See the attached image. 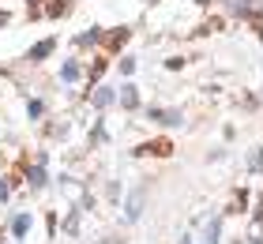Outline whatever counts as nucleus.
<instances>
[{"instance_id": "nucleus-1", "label": "nucleus", "mask_w": 263, "mask_h": 244, "mask_svg": "<svg viewBox=\"0 0 263 244\" xmlns=\"http://www.w3.org/2000/svg\"><path fill=\"white\" fill-rule=\"evenodd\" d=\"M143 117L151 124H162V128H184V109H165V105H147Z\"/></svg>"}, {"instance_id": "nucleus-2", "label": "nucleus", "mask_w": 263, "mask_h": 244, "mask_svg": "<svg viewBox=\"0 0 263 244\" xmlns=\"http://www.w3.org/2000/svg\"><path fill=\"white\" fill-rule=\"evenodd\" d=\"M143 207H147V184L143 188H132L128 192V199H124V222H139V214H143Z\"/></svg>"}, {"instance_id": "nucleus-3", "label": "nucleus", "mask_w": 263, "mask_h": 244, "mask_svg": "<svg viewBox=\"0 0 263 244\" xmlns=\"http://www.w3.org/2000/svg\"><path fill=\"white\" fill-rule=\"evenodd\" d=\"M45 184H49V173H45V154H38V158L27 165V188H30V192H42Z\"/></svg>"}, {"instance_id": "nucleus-4", "label": "nucleus", "mask_w": 263, "mask_h": 244, "mask_svg": "<svg viewBox=\"0 0 263 244\" xmlns=\"http://www.w3.org/2000/svg\"><path fill=\"white\" fill-rule=\"evenodd\" d=\"M132 42V27H113L109 34H105V42H102V49H105V57H117L121 49Z\"/></svg>"}, {"instance_id": "nucleus-5", "label": "nucleus", "mask_w": 263, "mask_h": 244, "mask_svg": "<svg viewBox=\"0 0 263 244\" xmlns=\"http://www.w3.org/2000/svg\"><path fill=\"white\" fill-rule=\"evenodd\" d=\"M136 154L143 158V154H154V158H170L173 154V143L165 139V136H158V139H147V143H139L136 146Z\"/></svg>"}, {"instance_id": "nucleus-6", "label": "nucleus", "mask_w": 263, "mask_h": 244, "mask_svg": "<svg viewBox=\"0 0 263 244\" xmlns=\"http://www.w3.org/2000/svg\"><path fill=\"white\" fill-rule=\"evenodd\" d=\"M117 105H121L124 113H139V109H143V102H139V87H136V83H124V90L117 94Z\"/></svg>"}, {"instance_id": "nucleus-7", "label": "nucleus", "mask_w": 263, "mask_h": 244, "mask_svg": "<svg viewBox=\"0 0 263 244\" xmlns=\"http://www.w3.org/2000/svg\"><path fill=\"white\" fill-rule=\"evenodd\" d=\"M49 53H57V38H42L38 45H30L27 60H30V64H42V60H49Z\"/></svg>"}, {"instance_id": "nucleus-8", "label": "nucleus", "mask_w": 263, "mask_h": 244, "mask_svg": "<svg viewBox=\"0 0 263 244\" xmlns=\"http://www.w3.org/2000/svg\"><path fill=\"white\" fill-rule=\"evenodd\" d=\"M222 8L230 11L233 19H248V15H252V11H256L259 4H256V0H222Z\"/></svg>"}, {"instance_id": "nucleus-9", "label": "nucleus", "mask_w": 263, "mask_h": 244, "mask_svg": "<svg viewBox=\"0 0 263 244\" xmlns=\"http://www.w3.org/2000/svg\"><path fill=\"white\" fill-rule=\"evenodd\" d=\"M87 98H90L94 109H109V105L117 102V90H113V87H102V83H98V90H90Z\"/></svg>"}, {"instance_id": "nucleus-10", "label": "nucleus", "mask_w": 263, "mask_h": 244, "mask_svg": "<svg viewBox=\"0 0 263 244\" xmlns=\"http://www.w3.org/2000/svg\"><path fill=\"white\" fill-rule=\"evenodd\" d=\"M248 203H252L248 188H233V199H230V207H226V214H248Z\"/></svg>"}, {"instance_id": "nucleus-11", "label": "nucleus", "mask_w": 263, "mask_h": 244, "mask_svg": "<svg viewBox=\"0 0 263 244\" xmlns=\"http://www.w3.org/2000/svg\"><path fill=\"white\" fill-rule=\"evenodd\" d=\"M71 8H76V0H45V19H64L71 15Z\"/></svg>"}, {"instance_id": "nucleus-12", "label": "nucleus", "mask_w": 263, "mask_h": 244, "mask_svg": "<svg viewBox=\"0 0 263 244\" xmlns=\"http://www.w3.org/2000/svg\"><path fill=\"white\" fill-rule=\"evenodd\" d=\"M79 79H83V64H79L76 57H68L64 64H61V83H68V87H71V83H79Z\"/></svg>"}, {"instance_id": "nucleus-13", "label": "nucleus", "mask_w": 263, "mask_h": 244, "mask_svg": "<svg viewBox=\"0 0 263 244\" xmlns=\"http://www.w3.org/2000/svg\"><path fill=\"white\" fill-rule=\"evenodd\" d=\"M102 42H105V30H102V27H90V30L76 34V45H79V49H87V45H102Z\"/></svg>"}, {"instance_id": "nucleus-14", "label": "nucleus", "mask_w": 263, "mask_h": 244, "mask_svg": "<svg viewBox=\"0 0 263 244\" xmlns=\"http://www.w3.org/2000/svg\"><path fill=\"white\" fill-rule=\"evenodd\" d=\"M105 68H109V57H98V60H94V64L87 68V83H90V87H98V83H102Z\"/></svg>"}, {"instance_id": "nucleus-15", "label": "nucleus", "mask_w": 263, "mask_h": 244, "mask_svg": "<svg viewBox=\"0 0 263 244\" xmlns=\"http://www.w3.org/2000/svg\"><path fill=\"white\" fill-rule=\"evenodd\" d=\"M203 244H222V218H211L203 226Z\"/></svg>"}, {"instance_id": "nucleus-16", "label": "nucleus", "mask_w": 263, "mask_h": 244, "mask_svg": "<svg viewBox=\"0 0 263 244\" xmlns=\"http://www.w3.org/2000/svg\"><path fill=\"white\" fill-rule=\"evenodd\" d=\"M30 222H34L30 214H15V218H11V237H15V240H23V237L30 233Z\"/></svg>"}, {"instance_id": "nucleus-17", "label": "nucleus", "mask_w": 263, "mask_h": 244, "mask_svg": "<svg viewBox=\"0 0 263 244\" xmlns=\"http://www.w3.org/2000/svg\"><path fill=\"white\" fill-rule=\"evenodd\" d=\"M79 214H83V207H68V214H64V233L68 237H79Z\"/></svg>"}, {"instance_id": "nucleus-18", "label": "nucleus", "mask_w": 263, "mask_h": 244, "mask_svg": "<svg viewBox=\"0 0 263 244\" xmlns=\"http://www.w3.org/2000/svg\"><path fill=\"white\" fill-rule=\"evenodd\" d=\"M27 117L34 120V124L45 120V102H42V98H30V102H27Z\"/></svg>"}, {"instance_id": "nucleus-19", "label": "nucleus", "mask_w": 263, "mask_h": 244, "mask_svg": "<svg viewBox=\"0 0 263 244\" xmlns=\"http://www.w3.org/2000/svg\"><path fill=\"white\" fill-rule=\"evenodd\" d=\"M27 19H45V0H27Z\"/></svg>"}, {"instance_id": "nucleus-20", "label": "nucleus", "mask_w": 263, "mask_h": 244, "mask_svg": "<svg viewBox=\"0 0 263 244\" xmlns=\"http://www.w3.org/2000/svg\"><path fill=\"white\" fill-rule=\"evenodd\" d=\"M248 173H263V146H256L252 158H248Z\"/></svg>"}, {"instance_id": "nucleus-21", "label": "nucleus", "mask_w": 263, "mask_h": 244, "mask_svg": "<svg viewBox=\"0 0 263 244\" xmlns=\"http://www.w3.org/2000/svg\"><path fill=\"white\" fill-rule=\"evenodd\" d=\"M94 143H105V120L98 117V120H94V128H90V146Z\"/></svg>"}, {"instance_id": "nucleus-22", "label": "nucleus", "mask_w": 263, "mask_h": 244, "mask_svg": "<svg viewBox=\"0 0 263 244\" xmlns=\"http://www.w3.org/2000/svg\"><path fill=\"white\" fill-rule=\"evenodd\" d=\"M117 71H121V76H136V60H132V57L117 60Z\"/></svg>"}, {"instance_id": "nucleus-23", "label": "nucleus", "mask_w": 263, "mask_h": 244, "mask_svg": "<svg viewBox=\"0 0 263 244\" xmlns=\"http://www.w3.org/2000/svg\"><path fill=\"white\" fill-rule=\"evenodd\" d=\"M8 199H11V180H8L4 173H0V207H4Z\"/></svg>"}, {"instance_id": "nucleus-24", "label": "nucleus", "mask_w": 263, "mask_h": 244, "mask_svg": "<svg viewBox=\"0 0 263 244\" xmlns=\"http://www.w3.org/2000/svg\"><path fill=\"white\" fill-rule=\"evenodd\" d=\"M188 64V57H170V60H165V68H170V71H181Z\"/></svg>"}, {"instance_id": "nucleus-25", "label": "nucleus", "mask_w": 263, "mask_h": 244, "mask_svg": "<svg viewBox=\"0 0 263 244\" xmlns=\"http://www.w3.org/2000/svg\"><path fill=\"white\" fill-rule=\"evenodd\" d=\"M0 27H11V11L8 8H0Z\"/></svg>"}, {"instance_id": "nucleus-26", "label": "nucleus", "mask_w": 263, "mask_h": 244, "mask_svg": "<svg viewBox=\"0 0 263 244\" xmlns=\"http://www.w3.org/2000/svg\"><path fill=\"white\" fill-rule=\"evenodd\" d=\"M98 244H128V237H102Z\"/></svg>"}, {"instance_id": "nucleus-27", "label": "nucleus", "mask_w": 263, "mask_h": 244, "mask_svg": "<svg viewBox=\"0 0 263 244\" xmlns=\"http://www.w3.org/2000/svg\"><path fill=\"white\" fill-rule=\"evenodd\" d=\"M192 4H199V8H211V0H192Z\"/></svg>"}]
</instances>
